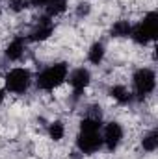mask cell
I'll return each mask as SVG.
<instances>
[{
	"instance_id": "obj_1",
	"label": "cell",
	"mask_w": 158,
	"mask_h": 159,
	"mask_svg": "<svg viewBox=\"0 0 158 159\" xmlns=\"http://www.w3.org/2000/svg\"><path fill=\"white\" fill-rule=\"evenodd\" d=\"M102 124L99 119L84 117L80 120L78 135H77V148L84 156H93L102 148Z\"/></svg>"
},
{
	"instance_id": "obj_2",
	"label": "cell",
	"mask_w": 158,
	"mask_h": 159,
	"mask_svg": "<svg viewBox=\"0 0 158 159\" xmlns=\"http://www.w3.org/2000/svg\"><path fill=\"white\" fill-rule=\"evenodd\" d=\"M67 74H69V67H67V63H63V61L54 63V65L43 69L39 74H37V78H36V85H37V89H41V91L50 93V91L58 89L63 81H67Z\"/></svg>"
},
{
	"instance_id": "obj_3",
	"label": "cell",
	"mask_w": 158,
	"mask_h": 159,
	"mask_svg": "<svg viewBox=\"0 0 158 159\" xmlns=\"http://www.w3.org/2000/svg\"><path fill=\"white\" fill-rule=\"evenodd\" d=\"M156 35H158V15H156V11H149V13H147L138 24H134L132 30H130L132 41H134L136 44H141V46L153 43V41L156 39Z\"/></svg>"
},
{
	"instance_id": "obj_4",
	"label": "cell",
	"mask_w": 158,
	"mask_h": 159,
	"mask_svg": "<svg viewBox=\"0 0 158 159\" xmlns=\"http://www.w3.org/2000/svg\"><path fill=\"white\" fill-rule=\"evenodd\" d=\"M132 87H134V98L143 100L145 96L153 94L156 89V72L149 67H141L132 74Z\"/></svg>"
},
{
	"instance_id": "obj_5",
	"label": "cell",
	"mask_w": 158,
	"mask_h": 159,
	"mask_svg": "<svg viewBox=\"0 0 158 159\" xmlns=\"http://www.w3.org/2000/svg\"><path fill=\"white\" fill-rule=\"evenodd\" d=\"M30 83H32V72L24 67H15V69L7 70L4 76L6 91H9L13 94H24L28 91Z\"/></svg>"
},
{
	"instance_id": "obj_6",
	"label": "cell",
	"mask_w": 158,
	"mask_h": 159,
	"mask_svg": "<svg viewBox=\"0 0 158 159\" xmlns=\"http://www.w3.org/2000/svg\"><path fill=\"white\" fill-rule=\"evenodd\" d=\"M101 133H102V146H106V150H110V152L117 150L119 144L123 143V137H125L123 126L119 122H116V120L108 122Z\"/></svg>"
},
{
	"instance_id": "obj_7",
	"label": "cell",
	"mask_w": 158,
	"mask_h": 159,
	"mask_svg": "<svg viewBox=\"0 0 158 159\" xmlns=\"http://www.w3.org/2000/svg\"><path fill=\"white\" fill-rule=\"evenodd\" d=\"M67 81H69V85L73 87L75 98H78L80 93H84V89L91 83V72H89V69H86V67H78V69H75L73 72L67 74Z\"/></svg>"
},
{
	"instance_id": "obj_8",
	"label": "cell",
	"mask_w": 158,
	"mask_h": 159,
	"mask_svg": "<svg viewBox=\"0 0 158 159\" xmlns=\"http://www.w3.org/2000/svg\"><path fill=\"white\" fill-rule=\"evenodd\" d=\"M54 34V20L50 19V17H47V15H43L39 20L32 26V30H30V34H28V39L30 41H47L50 35Z\"/></svg>"
},
{
	"instance_id": "obj_9",
	"label": "cell",
	"mask_w": 158,
	"mask_h": 159,
	"mask_svg": "<svg viewBox=\"0 0 158 159\" xmlns=\"http://www.w3.org/2000/svg\"><path fill=\"white\" fill-rule=\"evenodd\" d=\"M24 52H26V41L22 39V37H13V39L7 43V46H6V57L9 59V61H19V59H22V56H24Z\"/></svg>"
},
{
	"instance_id": "obj_10",
	"label": "cell",
	"mask_w": 158,
	"mask_h": 159,
	"mask_svg": "<svg viewBox=\"0 0 158 159\" xmlns=\"http://www.w3.org/2000/svg\"><path fill=\"white\" fill-rule=\"evenodd\" d=\"M108 94L117 102L121 106H126V104H130L132 100H134V94L128 91V87H125V85H112L110 89H108Z\"/></svg>"
},
{
	"instance_id": "obj_11",
	"label": "cell",
	"mask_w": 158,
	"mask_h": 159,
	"mask_svg": "<svg viewBox=\"0 0 158 159\" xmlns=\"http://www.w3.org/2000/svg\"><path fill=\"white\" fill-rule=\"evenodd\" d=\"M104 56H106V46L101 41H95L87 50V61L91 65H101L104 61Z\"/></svg>"
},
{
	"instance_id": "obj_12",
	"label": "cell",
	"mask_w": 158,
	"mask_h": 159,
	"mask_svg": "<svg viewBox=\"0 0 158 159\" xmlns=\"http://www.w3.org/2000/svg\"><path fill=\"white\" fill-rule=\"evenodd\" d=\"M130 30H132V24L125 19L116 20L110 28V35L116 37V39H125V37H130Z\"/></svg>"
},
{
	"instance_id": "obj_13",
	"label": "cell",
	"mask_w": 158,
	"mask_h": 159,
	"mask_svg": "<svg viewBox=\"0 0 158 159\" xmlns=\"http://www.w3.org/2000/svg\"><path fill=\"white\" fill-rule=\"evenodd\" d=\"M65 11H67V0H52L45 7V15L50 17V19H54V17H58V15H62Z\"/></svg>"
},
{
	"instance_id": "obj_14",
	"label": "cell",
	"mask_w": 158,
	"mask_h": 159,
	"mask_svg": "<svg viewBox=\"0 0 158 159\" xmlns=\"http://www.w3.org/2000/svg\"><path fill=\"white\" fill-rule=\"evenodd\" d=\"M141 148L145 152H156L158 148V131L156 129H149L143 139H141Z\"/></svg>"
},
{
	"instance_id": "obj_15",
	"label": "cell",
	"mask_w": 158,
	"mask_h": 159,
	"mask_svg": "<svg viewBox=\"0 0 158 159\" xmlns=\"http://www.w3.org/2000/svg\"><path fill=\"white\" fill-rule=\"evenodd\" d=\"M47 133H48V137H50L54 143H58V141H62L63 135H65V124H63L62 120H54V122L48 124Z\"/></svg>"
},
{
	"instance_id": "obj_16",
	"label": "cell",
	"mask_w": 158,
	"mask_h": 159,
	"mask_svg": "<svg viewBox=\"0 0 158 159\" xmlns=\"http://www.w3.org/2000/svg\"><path fill=\"white\" fill-rule=\"evenodd\" d=\"M26 7H30V0H9V9L13 13H21Z\"/></svg>"
},
{
	"instance_id": "obj_17",
	"label": "cell",
	"mask_w": 158,
	"mask_h": 159,
	"mask_svg": "<svg viewBox=\"0 0 158 159\" xmlns=\"http://www.w3.org/2000/svg\"><path fill=\"white\" fill-rule=\"evenodd\" d=\"M91 13V4L89 2H78V6H77V9H75V15L78 17V19H84V17H87Z\"/></svg>"
},
{
	"instance_id": "obj_18",
	"label": "cell",
	"mask_w": 158,
	"mask_h": 159,
	"mask_svg": "<svg viewBox=\"0 0 158 159\" xmlns=\"http://www.w3.org/2000/svg\"><path fill=\"white\" fill-rule=\"evenodd\" d=\"M50 2H52V0H30V6H32V7H43V9H45Z\"/></svg>"
},
{
	"instance_id": "obj_19",
	"label": "cell",
	"mask_w": 158,
	"mask_h": 159,
	"mask_svg": "<svg viewBox=\"0 0 158 159\" xmlns=\"http://www.w3.org/2000/svg\"><path fill=\"white\" fill-rule=\"evenodd\" d=\"M4 100H6V89H2V87H0V106L4 104Z\"/></svg>"
},
{
	"instance_id": "obj_20",
	"label": "cell",
	"mask_w": 158,
	"mask_h": 159,
	"mask_svg": "<svg viewBox=\"0 0 158 159\" xmlns=\"http://www.w3.org/2000/svg\"><path fill=\"white\" fill-rule=\"evenodd\" d=\"M0 17H2V6H0Z\"/></svg>"
}]
</instances>
